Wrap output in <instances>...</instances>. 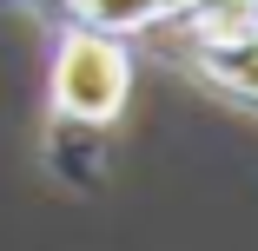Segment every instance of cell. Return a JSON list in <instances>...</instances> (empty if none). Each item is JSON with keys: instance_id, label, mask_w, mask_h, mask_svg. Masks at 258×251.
<instances>
[{"instance_id": "obj_1", "label": "cell", "mask_w": 258, "mask_h": 251, "mask_svg": "<svg viewBox=\"0 0 258 251\" xmlns=\"http://www.w3.org/2000/svg\"><path fill=\"white\" fill-rule=\"evenodd\" d=\"M133 93V53L119 46V33L99 27H73L53 53V119L60 126H113Z\"/></svg>"}, {"instance_id": "obj_2", "label": "cell", "mask_w": 258, "mask_h": 251, "mask_svg": "<svg viewBox=\"0 0 258 251\" xmlns=\"http://www.w3.org/2000/svg\"><path fill=\"white\" fill-rule=\"evenodd\" d=\"M192 66L212 86H225L232 99L258 106V27L251 33H232V40H192Z\"/></svg>"}, {"instance_id": "obj_3", "label": "cell", "mask_w": 258, "mask_h": 251, "mask_svg": "<svg viewBox=\"0 0 258 251\" xmlns=\"http://www.w3.org/2000/svg\"><path fill=\"white\" fill-rule=\"evenodd\" d=\"M73 14L80 27H99V33H152V27H166L185 14V0H73Z\"/></svg>"}]
</instances>
